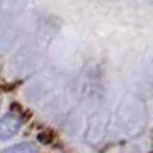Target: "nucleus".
Here are the masks:
<instances>
[{
  "mask_svg": "<svg viewBox=\"0 0 153 153\" xmlns=\"http://www.w3.org/2000/svg\"><path fill=\"white\" fill-rule=\"evenodd\" d=\"M21 118L14 113H8L3 118H0V140H8L14 137L21 128Z\"/></svg>",
  "mask_w": 153,
  "mask_h": 153,
  "instance_id": "nucleus-1",
  "label": "nucleus"
},
{
  "mask_svg": "<svg viewBox=\"0 0 153 153\" xmlns=\"http://www.w3.org/2000/svg\"><path fill=\"white\" fill-rule=\"evenodd\" d=\"M2 153H35V148H33L32 143L22 142V143H16V145L5 148Z\"/></svg>",
  "mask_w": 153,
  "mask_h": 153,
  "instance_id": "nucleus-2",
  "label": "nucleus"
}]
</instances>
